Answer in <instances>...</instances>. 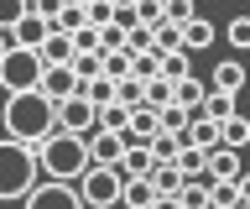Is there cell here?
Instances as JSON below:
<instances>
[{"mask_svg": "<svg viewBox=\"0 0 250 209\" xmlns=\"http://www.w3.org/2000/svg\"><path fill=\"white\" fill-rule=\"evenodd\" d=\"M52 131H58V105H52V99H42L37 89L5 94V105H0V136H11V141L37 152Z\"/></svg>", "mask_w": 250, "mask_h": 209, "instance_id": "obj_1", "label": "cell"}, {"mask_svg": "<svg viewBox=\"0 0 250 209\" xmlns=\"http://www.w3.org/2000/svg\"><path fill=\"white\" fill-rule=\"evenodd\" d=\"M37 167L52 183H78L89 173V141L83 136H68V131H52L42 146H37Z\"/></svg>", "mask_w": 250, "mask_h": 209, "instance_id": "obj_2", "label": "cell"}, {"mask_svg": "<svg viewBox=\"0 0 250 209\" xmlns=\"http://www.w3.org/2000/svg\"><path fill=\"white\" fill-rule=\"evenodd\" d=\"M42 183V167H37V152L11 136H0V204H21L31 188Z\"/></svg>", "mask_w": 250, "mask_h": 209, "instance_id": "obj_3", "label": "cell"}, {"mask_svg": "<svg viewBox=\"0 0 250 209\" xmlns=\"http://www.w3.org/2000/svg\"><path fill=\"white\" fill-rule=\"evenodd\" d=\"M42 84V52L37 47H5L0 58V94H26Z\"/></svg>", "mask_w": 250, "mask_h": 209, "instance_id": "obj_4", "label": "cell"}, {"mask_svg": "<svg viewBox=\"0 0 250 209\" xmlns=\"http://www.w3.org/2000/svg\"><path fill=\"white\" fill-rule=\"evenodd\" d=\"M73 188H78V199H83V209H115L125 178H120V167H89Z\"/></svg>", "mask_w": 250, "mask_h": 209, "instance_id": "obj_5", "label": "cell"}, {"mask_svg": "<svg viewBox=\"0 0 250 209\" xmlns=\"http://www.w3.org/2000/svg\"><path fill=\"white\" fill-rule=\"evenodd\" d=\"M21 209H83V199H78L73 183H52V178H42V183L21 199Z\"/></svg>", "mask_w": 250, "mask_h": 209, "instance_id": "obj_6", "label": "cell"}, {"mask_svg": "<svg viewBox=\"0 0 250 209\" xmlns=\"http://www.w3.org/2000/svg\"><path fill=\"white\" fill-rule=\"evenodd\" d=\"M58 131H68V136H94V131H99V110H94L83 94L62 99L58 105Z\"/></svg>", "mask_w": 250, "mask_h": 209, "instance_id": "obj_7", "label": "cell"}, {"mask_svg": "<svg viewBox=\"0 0 250 209\" xmlns=\"http://www.w3.org/2000/svg\"><path fill=\"white\" fill-rule=\"evenodd\" d=\"M89 141V167H120V157H125V136L120 131H94V136H83Z\"/></svg>", "mask_w": 250, "mask_h": 209, "instance_id": "obj_8", "label": "cell"}, {"mask_svg": "<svg viewBox=\"0 0 250 209\" xmlns=\"http://www.w3.org/2000/svg\"><path fill=\"white\" fill-rule=\"evenodd\" d=\"M37 94H42V99H52V105L73 99V94H78V79H73V68H42V84H37Z\"/></svg>", "mask_w": 250, "mask_h": 209, "instance_id": "obj_9", "label": "cell"}, {"mask_svg": "<svg viewBox=\"0 0 250 209\" xmlns=\"http://www.w3.org/2000/svg\"><path fill=\"white\" fill-rule=\"evenodd\" d=\"M37 52H42V68H68L78 47H73V37H68V32H47Z\"/></svg>", "mask_w": 250, "mask_h": 209, "instance_id": "obj_10", "label": "cell"}, {"mask_svg": "<svg viewBox=\"0 0 250 209\" xmlns=\"http://www.w3.org/2000/svg\"><path fill=\"white\" fill-rule=\"evenodd\" d=\"M47 32H52V26H47L37 11H26V16L11 26V47H42V37H47Z\"/></svg>", "mask_w": 250, "mask_h": 209, "instance_id": "obj_11", "label": "cell"}, {"mask_svg": "<svg viewBox=\"0 0 250 209\" xmlns=\"http://www.w3.org/2000/svg\"><path fill=\"white\" fill-rule=\"evenodd\" d=\"M208 89H219V94H240V89H245V63H240V58H224V63H214V79H208Z\"/></svg>", "mask_w": 250, "mask_h": 209, "instance_id": "obj_12", "label": "cell"}, {"mask_svg": "<svg viewBox=\"0 0 250 209\" xmlns=\"http://www.w3.org/2000/svg\"><path fill=\"white\" fill-rule=\"evenodd\" d=\"M240 173H245L240 167V152H229V146H214L208 152V183H234Z\"/></svg>", "mask_w": 250, "mask_h": 209, "instance_id": "obj_13", "label": "cell"}, {"mask_svg": "<svg viewBox=\"0 0 250 209\" xmlns=\"http://www.w3.org/2000/svg\"><path fill=\"white\" fill-rule=\"evenodd\" d=\"M151 173H156V157H151V146L130 141V146H125V157H120V178H151Z\"/></svg>", "mask_w": 250, "mask_h": 209, "instance_id": "obj_14", "label": "cell"}, {"mask_svg": "<svg viewBox=\"0 0 250 209\" xmlns=\"http://www.w3.org/2000/svg\"><path fill=\"white\" fill-rule=\"evenodd\" d=\"M203 94H208V84H203V79H193V73L172 84V105H183L188 115H198V110H203Z\"/></svg>", "mask_w": 250, "mask_h": 209, "instance_id": "obj_15", "label": "cell"}, {"mask_svg": "<svg viewBox=\"0 0 250 209\" xmlns=\"http://www.w3.org/2000/svg\"><path fill=\"white\" fill-rule=\"evenodd\" d=\"M156 131H162V120H156V110L151 105H136V110H130V126H125V141H151Z\"/></svg>", "mask_w": 250, "mask_h": 209, "instance_id": "obj_16", "label": "cell"}, {"mask_svg": "<svg viewBox=\"0 0 250 209\" xmlns=\"http://www.w3.org/2000/svg\"><path fill=\"white\" fill-rule=\"evenodd\" d=\"M219 146L245 152V146H250V115H229V120H219Z\"/></svg>", "mask_w": 250, "mask_h": 209, "instance_id": "obj_17", "label": "cell"}, {"mask_svg": "<svg viewBox=\"0 0 250 209\" xmlns=\"http://www.w3.org/2000/svg\"><path fill=\"white\" fill-rule=\"evenodd\" d=\"M120 204H125V209H151V204H156V188H151V178H125V188H120Z\"/></svg>", "mask_w": 250, "mask_h": 209, "instance_id": "obj_18", "label": "cell"}, {"mask_svg": "<svg viewBox=\"0 0 250 209\" xmlns=\"http://www.w3.org/2000/svg\"><path fill=\"white\" fill-rule=\"evenodd\" d=\"M183 183L188 178L172 167V162H156V173H151V188H156V199H177L183 193Z\"/></svg>", "mask_w": 250, "mask_h": 209, "instance_id": "obj_19", "label": "cell"}, {"mask_svg": "<svg viewBox=\"0 0 250 209\" xmlns=\"http://www.w3.org/2000/svg\"><path fill=\"white\" fill-rule=\"evenodd\" d=\"M214 21H203V16H193V21H188V26H183V47L188 52H203V47H214Z\"/></svg>", "mask_w": 250, "mask_h": 209, "instance_id": "obj_20", "label": "cell"}, {"mask_svg": "<svg viewBox=\"0 0 250 209\" xmlns=\"http://www.w3.org/2000/svg\"><path fill=\"white\" fill-rule=\"evenodd\" d=\"M73 79H78V89H83V84H94L99 79V73H104V52H73Z\"/></svg>", "mask_w": 250, "mask_h": 209, "instance_id": "obj_21", "label": "cell"}, {"mask_svg": "<svg viewBox=\"0 0 250 209\" xmlns=\"http://www.w3.org/2000/svg\"><path fill=\"white\" fill-rule=\"evenodd\" d=\"M172 167L183 178H208V152H198V146H183L177 157H172Z\"/></svg>", "mask_w": 250, "mask_h": 209, "instance_id": "obj_22", "label": "cell"}, {"mask_svg": "<svg viewBox=\"0 0 250 209\" xmlns=\"http://www.w3.org/2000/svg\"><path fill=\"white\" fill-rule=\"evenodd\" d=\"M203 120H214V126H219V120H229V115H240V110H234V94H219V89H208V94H203Z\"/></svg>", "mask_w": 250, "mask_h": 209, "instance_id": "obj_23", "label": "cell"}, {"mask_svg": "<svg viewBox=\"0 0 250 209\" xmlns=\"http://www.w3.org/2000/svg\"><path fill=\"white\" fill-rule=\"evenodd\" d=\"M188 58H193V52L188 47H172V52H162V79H188V73H193V63H188Z\"/></svg>", "mask_w": 250, "mask_h": 209, "instance_id": "obj_24", "label": "cell"}, {"mask_svg": "<svg viewBox=\"0 0 250 209\" xmlns=\"http://www.w3.org/2000/svg\"><path fill=\"white\" fill-rule=\"evenodd\" d=\"M78 94L89 99L94 110H104V105H115V79H104V73H99V79H94V84H83Z\"/></svg>", "mask_w": 250, "mask_h": 209, "instance_id": "obj_25", "label": "cell"}, {"mask_svg": "<svg viewBox=\"0 0 250 209\" xmlns=\"http://www.w3.org/2000/svg\"><path fill=\"white\" fill-rule=\"evenodd\" d=\"M177 204L183 209H208V178H188L183 193H177Z\"/></svg>", "mask_w": 250, "mask_h": 209, "instance_id": "obj_26", "label": "cell"}, {"mask_svg": "<svg viewBox=\"0 0 250 209\" xmlns=\"http://www.w3.org/2000/svg\"><path fill=\"white\" fill-rule=\"evenodd\" d=\"M115 105H125V110L146 105V84H141V79H120V84H115Z\"/></svg>", "mask_w": 250, "mask_h": 209, "instance_id": "obj_27", "label": "cell"}, {"mask_svg": "<svg viewBox=\"0 0 250 209\" xmlns=\"http://www.w3.org/2000/svg\"><path fill=\"white\" fill-rule=\"evenodd\" d=\"M162 16H167L172 26H188V21L198 16V0H162Z\"/></svg>", "mask_w": 250, "mask_h": 209, "instance_id": "obj_28", "label": "cell"}, {"mask_svg": "<svg viewBox=\"0 0 250 209\" xmlns=\"http://www.w3.org/2000/svg\"><path fill=\"white\" fill-rule=\"evenodd\" d=\"M156 73H162V58H156V52H136V58H130V79L151 84Z\"/></svg>", "mask_w": 250, "mask_h": 209, "instance_id": "obj_29", "label": "cell"}, {"mask_svg": "<svg viewBox=\"0 0 250 209\" xmlns=\"http://www.w3.org/2000/svg\"><path fill=\"white\" fill-rule=\"evenodd\" d=\"M146 146H151V157H156V162H172V157H177V152H183V141H177L172 131H156V136H151V141H146Z\"/></svg>", "mask_w": 250, "mask_h": 209, "instance_id": "obj_30", "label": "cell"}, {"mask_svg": "<svg viewBox=\"0 0 250 209\" xmlns=\"http://www.w3.org/2000/svg\"><path fill=\"white\" fill-rule=\"evenodd\" d=\"M78 26H89V21H83V5H73V0H68V5L58 11V21H52V32H68V37H73Z\"/></svg>", "mask_w": 250, "mask_h": 209, "instance_id": "obj_31", "label": "cell"}, {"mask_svg": "<svg viewBox=\"0 0 250 209\" xmlns=\"http://www.w3.org/2000/svg\"><path fill=\"white\" fill-rule=\"evenodd\" d=\"M162 0H136V26H146V32H156V26H162Z\"/></svg>", "mask_w": 250, "mask_h": 209, "instance_id": "obj_32", "label": "cell"}, {"mask_svg": "<svg viewBox=\"0 0 250 209\" xmlns=\"http://www.w3.org/2000/svg\"><path fill=\"white\" fill-rule=\"evenodd\" d=\"M146 105H151V110H167V105H172V79L156 73V79L146 84Z\"/></svg>", "mask_w": 250, "mask_h": 209, "instance_id": "obj_33", "label": "cell"}, {"mask_svg": "<svg viewBox=\"0 0 250 209\" xmlns=\"http://www.w3.org/2000/svg\"><path fill=\"white\" fill-rule=\"evenodd\" d=\"M156 120H162V131H172V136H183V131H188V120H193V115H188L183 105H167V110H156Z\"/></svg>", "mask_w": 250, "mask_h": 209, "instance_id": "obj_34", "label": "cell"}, {"mask_svg": "<svg viewBox=\"0 0 250 209\" xmlns=\"http://www.w3.org/2000/svg\"><path fill=\"white\" fill-rule=\"evenodd\" d=\"M234 204H240L234 183H208V209H234Z\"/></svg>", "mask_w": 250, "mask_h": 209, "instance_id": "obj_35", "label": "cell"}, {"mask_svg": "<svg viewBox=\"0 0 250 209\" xmlns=\"http://www.w3.org/2000/svg\"><path fill=\"white\" fill-rule=\"evenodd\" d=\"M125 126H130V110H125V105H104V110H99V131H120L125 136Z\"/></svg>", "mask_w": 250, "mask_h": 209, "instance_id": "obj_36", "label": "cell"}, {"mask_svg": "<svg viewBox=\"0 0 250 209\" xmlns=\"http://www.w3.org/2000/svg\"><path fill=\"white\" fill-rule=\"evenodd\" d=\"M104 79H115V84H120V79H130V52H104Z\"/></svg>", "mask_w": 250, "mask_h": 209, "instance_id": "obj_37", "label": "cell"}, {"mask_svg": "<svg viewBox=\"0 0 250 209\" xmlns=\"http://www.w3.org/2000/svg\"><path fill=\"white\" fill-rule=\"evenodd\" d=\"M26 11H31L26 0H0V32L11 37V26H16V21H21V16H26Z\"/></svg>", "mask_w": 250, "mask_h": 209, "instance_id": "obj_38", "label": "cell"}, {"mask_svg": "<svg viewBox=\"0 0 250 209\" xmlns=\"http://www.w3.org/2000/svg\"><path fill=\"white\" fill-rule=\"evenodd\" d=\"M224 37H229V47H234V52H250V16H234Z\"/></svg>", "mask_w": 250, "mask_h": 209, "instance_id": "obj_39", "label": "cell"}, {"mask_svg": "<svg viewBox=\"0 0 250 209\" xmlns=\"http://www.w3.org/2000/svg\"><path fill=\"white\" fill-rule=\"evenodd\" d=\"M125 47V32L109 21V26H99V52H120Z\"/></svg>", "mask_w": 250, "mask_h": 209, "instance_id": "obj_40", "label": "cell"}, {"mask_svg": "<svg viewBox=\"0 0 250 209\" xmlns=\"http://www.w3.org/2000/svg\"><path fill=\"white\" fill-rule=\"evenodd\" d=\"M234 188H240V204H250V167H245L240 178H234Z\"/></svg>", "mask_w": 250, "mask_h": 209, "instance_id": "obj_41", "label": "cell"}, {"mask_svg": "<svg viewBox=\"0 0 250 209\" xmlns=\"http://www.w3.org/2000/svg\"><path fill=\"white\" fill-rule=\"evenodd\" d=\"M5 47H11V37H5V32H0V58H5Z\"/></svg>", "mask_w": 250, "mask_h": 209, "instance_id": "obj_42", "label": "cell"}, {"mask_svg": "<svg viewBox=\"0 0 250 209\" xmlns=\"http://www.w3.org/2000/svg\"><path fill=\"white\" fill-rule=\"evenodd\" d=\"M73 5H89V0H73Z\"/></svg>", "mask_w": 250, "mask_h": 209, "instance_id": "obj_43", "label": "cell"}, {"mask_svg": "<svg viewBox=\"0 0 250 209\" xmlns=\"http://www.w3.org/2000/svg\"><path fill=\"white\" fill-rule=\"evenodd\" d=\"M234 209H250V204H234Z\"/></svg>", "mask_w": 250, "mask_h": 209, "instance_id": "obj_44", "label": "cell"}, {"mask_svg": "<svg viewBox=\"0 0 250 209\" xmlns=\"http://www.w3.org/2000/svg\"><path fill=\"white\" fill-rule=\"evenodd\" d=\"M0 105H5V94H0Z\"/></svg>", "mask_w": 250, "mask_h": 209, "instance_id": "obj_45", "label": "cell"}, {"mask_svg": "<svg viewBox=\"0 0 250 209\" xmlns=\"http://www.w3.org/2000/svg\"><path fill=\"white\" fill-rule=\"evenodd\" d=\"M26 5H31V0H26Z\"/></svg>", "mask_w": 250, "mask_h": 209, "instance_id": "obj_46", "label": "cell"}]
</instances>
